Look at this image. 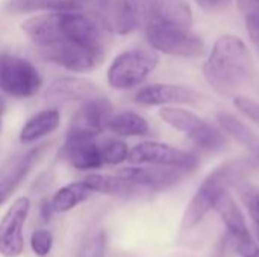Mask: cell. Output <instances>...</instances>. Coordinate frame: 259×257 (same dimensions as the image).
<instances>
[{
	"label": "cell",
	"mask_w": 259,
	"mask_h": 257,
	"mask_svg": "<svg viewBox=\"0 0 259 257\" xmlns=\"http://www.w3.org/2000/svg\"><path fill=\"white\" fill-rule=\"evenodd\" d=\"M42 86V77L27 59L0 55V89L15 98L33 97Z\"/></svg>",
	"instance_id": "6"
},
{
	"label": "cell",
	"mask_w": 259,
	"mask_h": 257,
	"mask_svg": "<svg viewBox=\"0 0 259 257\" xmlns=\"http://www.w3.org/2000/svg\"><path fill=\"white\" fill-rule=\"evenodd\" d=\"M30 212L27 197L17 198L0 220V254L3 257H20L24 250L23 229Z\"/></svg>",
	"instance_id": "9"
},
{
	"label": "cell",
	"mask_w": 259,
	"mask_h": 257,
	"mask_svg": "<svg viewBox=\"0 0 259 257\" xmlns=\"http://www.w3.org/2000/svg\"><path fill=\"white\" fill-rule=\"evenodd\" d=\"M6 9L12 14L27 12H62L83 9L77 0H8Z\"/></svg>",
	"instance_id": "21"
},
{
	"label": "cell",
	"mask_w": 259,
	"mask_h": 257,
	"mask_svg": "<svg viewBox=\"0 0 259 257\" xmlns=\"http://www.w3.org/2000/svg\"><path fill=\"white\" fill-rule=\"evenodd\" d=\"M237 5L244 17H259V0H237Z\"/></svg>",
	"instance_id": "33"
},
{
	"label": "cell",
	"mask_w": 259,
	"mask_h": 257,
	"mask_svg": "<svg viewBox=\"0 0 259 257\" xmlns=\"http://www.w3.org/2000/svg\"><path fill=\"white\" fill-rule=\"evenodd\" d=\"M106 129L118 136H144L149 133V123L140 114L126 111L112 115Z\"/></svg>",
	"instance_id": "22"
},
{
	"label": "cell",
	"mask_w": 259,
	"mask_h": 257,
	"mask_svg": "<svg viewBox=\"0 0 259 257\" xmlns=\"http://www.w3.org/2000/svg\"><path fill=\"white\" fill-rule=\"evenodd\" d=\"M253 74V62L244 41L235 35H223L215 42L203 65V76L222 95L241 89Z\"/></svg>",
	"instance_id": "1"
},
{
	"label": "cell",
	"mask_w": 259,
	"mask_h": 257,
	"mask_svg": "<svg viewBox=\"0 0 259 257\" xmlns=\"http://www.w3.org/2000/svg\"><path fill=\"white\" fill-rule=\"evenodd\" d=\"M153 18H159V20H164L168 23L182 24L187 27H191V24H193L191 8L188 6V3L185 0H162V5Z\"/></svg>",
	"instance_id": "23"
},
{
	"label": "cell",
	"mask_w": 259,
	"mask_h": 257,
	"mask_svg": "<svg viewBox=\"0 0 259 257\" xmlns=\"http://www.w3.org/2000/svg\"><path fill=\"white\" fill-rule=\"evenodd\" d=\"M2 112H3V100H0V127H2Z\"/></svg>",
	"instance_id": "36"
},
{
	"label": "cell",
	"mask_w": 259,
	"mask_h": 257,
	"mask_svg": "<svg viewBox=\"0 0 259 257\" xmlns=\"http://www.w3.org/2000/svg\"><path fill=\"white\" fill-rule=\"evenodd\" d=\"M202 100L200 92L184 85L153 83L141 88L135 94V101L141 106L161 105H196Z\"/></svg>",
	"instance_id": "12"
},
{
	"label": "cell",
	"mask_w": 259,
	"mask_h": 257,
	"mask_svg": "<svg viewBox=\"0 0 259 257\" xmlns=\"http://www.w3.org/2000/svg\"><path fill=\"white\" fill-rule=\"evenodd\" d=\"M159 64L155 50L134 48L120 53L108 70V83L114 89L126 91L141 85Z\"/></svg>",
	"instance_id": "4"
},
{
	"label": "cell",
	"mask_w": 259,
	"mask_h": 257,
	"mask_svg": "<svg viewBox=\"0 0 259 257\" xmlns=\"http://www.w3.org/2000/svg\"><path fill=\"white\" fill-rule=\"evenodd\" d=\"M222 221L225 223L228 233L231 236V239H240V238H246L250 235L244 215L241 214L240 208L237 206L235 200L232 198V195L229 194V191H223L214 201V208Z\"/></svg>",
	"instance_id": "16"
},
{
	"label": "cell",
	"mask_w": 259,
	"mask_h": 257,
	"mask_svg": "<svg viewBox=\"0 0 259 257\" xmlns=\"http://www.w3.org/2000/svg\"><path fill=\"white\" fill-rule=\"evenodd\" d=\"M38 53L42 59L73 73L91 71L97 68L105 58V52L83 47L65 38H58L44 47H38Z\"/></svg>",
	"instance_id": "7"
},
{
	"label": "cell",
	"mask_w": 259,
	"mask_h": 257,
	"mask_svg": "<svg viewBox=\"0 0 259 257\" xmlns=\"http://www.w3.org/2000/svg\"><path fill=\"white\" fill-rule=\"evenodd\" d=\"M91 194L93 191L87 186L83 180L73 182L58 189L50 198V204L55 214H65L87 201L91 197Z\"/></svg>",
	"instance_id": "20"
},
{
	"label": "cell",
	"mask_w": 259,
	"mask_h": 257,
	"mask_svg": "<svg viewBox=\"0 0 259 257\" xmlns=\"http://www.w3.org/2000/svg\"><path fill=\"white\" fill-rule=\"evenodd\" d=\"M87 186L93 192H100L114 197H132L143 194L144 188L138 186L134 182H129L120 176H106V174H90L83 179Z\"/></svg>",
	"instance_id": "18"
},
{
	"label": "cell",
	"mask_w": 259,
	"mask_h": 257,
	"mask_svg": "<svg viewBox=\"0 0 259 257\" xmlns=\"http://www.w3.org/2000/svg\"><path fill=\"white\" fill-rule=\"evenodd\" d=\"M159 117L173 129L185 133L196 147L206 153L220 151L226 145V139L222 132L187 109L167 106L159 111Z\"/></svg>",
	"instance_id": "5"
},
{
	"label": "cell",
	"mask_w": 259,
	"mask_h": 257,
	"mask_svg": "<svg viewBox=\"0 0 259 257\" xmlns=\"http://www.w3.org/2000/svg\"><path fill=\"white\" fill-rule=\"evenodd\" d=\"M246 27H247V33L250 36V41L253 42L255 48L259 53V17H246Z\"/></svg>",
	"instance_id": "31"
},
{
	"label": "cell",
	"mask_w": 259,
	"mask_h": 257,
	"mask_svg": "<svg viewBox=\"0 0 259 257\" xmlns=\"http://www.w3.org/2000/svg\"><path fill=\"white\" fill-rule=\"evenodd\" d=\"M256 168L258 162L249 158L232 159L214 168L197 188L190 204L187 206L182 217V229L191 230L199 226L206 214L214 208L215 198L223 191H228L229 186H237L238 183L244 182V179L255 173Z\"/></svg>",
	"instance_id": "2"
},
{
	"label": "cell",
	"mask_w": 259,
	"mask_h": 257,
	"mask_svg": "<svg viewBox=\"0 0 259 257\" xmlns=\"http://www.w3.org/2000/svg\"><path fill=\"white\" fill-rule=\"evenodd\" d=\"M61 124V114L58 109H44L33 117H30L24 126L20 130V142L23 144H32L38 139L52 135L55 130H58Z\"/></svg>",
	"instance_id": "17"
},
{
	"label": "cell",
	"mask_w": 259,
	"mask_h": 257,
	"mask_svg": "<svg viewBox=\"0 0 259 257\" xmlns=\"http://www.w3.org/2000/svg\"><path fill=\"white\" fill-rule=\"evenodd\" d=\"M146 36L152 48L165 55L199 58L205 53L203 39L182 24L153 18L146 24Z\"/></svg>",
	"instance_id": "3"
},
{
	"label": "cell",
	"mask_w": 259,
	"mask_h": 257,
	"mask_svg": "<svg viewBox=\"0 0 259 257\" xmlns=\"http://www.w3.org/2000/svg\"><path fill=\"white\" fill-rule=\"evenodd\" d=\"M235 108L244 114L249 120H252L253 123H256L259 126V103L255 101L253 98L244 97V95H237L234 100Z\"/></svg>",
	"instance_id": "29"
},
{
	"label": "cell",
	"mask_w": 259,
	"mask_h": 257,
	"mask_svg": "<svg viewBox=\"0 0 259 257\" xmlns=\"http://www.w3.org/2000/svg\"><path fill=\"white\" fill-rule=\"evenodd\" d=\"M235 251L241 257H259V245L252 238V235L240 239H232Z\"/></svg>",
	"instance_id": "30"
},
{
	"label": "cell",
	"mask_w": 259,
	"mask_h": 257,
	"mask_svg": "<svg viewBox=\"0 0 259 257\" xmlns=\"http://www.w3.org/2000/svg\"><path fill=\"white\" fill-rule=\"evenodd\" d=\"M77 2H80L82 6H83L85 9H88L91 15H94V14L100 12V11L108 5L109 0H77Z\"/></svg>",
	"instance_id": "34"
},
{
	"label": "cell",
	"mask_w": 259,
	"mask_h": 257,
	"mask_svg": "<svg viewBox=\"0 0 259 257\" xmlns=\"http://www.w3.org/2000/svg\"><path fill=\"white\" fill-rule=\"evenodd\" d=\"M217 123L228 135H231L246 150H249V153L259 164V136L253 130H250L241 120L228 112H219Z\"/></svg>",
	"instance_id": "19"
},
{
	"label": "cell",
	"mask_w": 259,
	"mask_h": 257,
	"mask_svg": "<svg viewBox=\"0 0 259 257\" xmlns=\"http://www.w3.org/2000/svg\"><path fill=\"white\" fill-rule=\"evenodd\" d=\"M53 214L55 212H53V208L50 204V200H46L44 203H41V206H39V215H41V218L44 221H50V218H52Z\"/></svg>",
	"instance_id": "35"
},
{
	"label": "cell",
	"mask_w": 259,
	"mask_h": 257,
	"mask_svg": "<svg viewBox=\"0 0 259 257\" xmlns=\"http://www.w3.org/2000/svg\"><path fill=\"white\" fill-rule=\"evenodd\" d=\"M256 233H258V239H259V227H256Z\"/></svg>",
	"instance_id": "37"
},
{
	"label": "cell",
	"mask_w": 259,
	"mask_h": 257,
	"mask_svg": "<svg viewBox=\"0 0 259 257\" xmlns=\"http://www.w3.org/2000/svg\"><path fill=\"white\" fill-rule=\"evenodd\" d=\"M237 188H238V192L241 195L243 203L247 208L250 218L253 220L256 227H259V188L253 186V185H249L246 182L238 183Z\"/></svg>",
	"instance_id": "27"
},
{
	"label": "cell",
	"mask_w": 259,
	"mask_h": 257,
	"mask_svg": "<svg viewBox=\"0 0 259 257\" xmlns=\"http://www.w3.org/2000/svg\"><path fill=\"white\" fill-rule=\"evenodd\" d=\"M46 145L33 147L27 153L12 159L0 173V204H3L21 185L26 179L29 171L33 168L36 161L39 159L41 153L44 151Z\"/></svg>",
	"instance_id": "15"
},
{
	"label": "cell",
	"mask_w": 259,
	"mask_h": 257,
	"mask_svg": "<svg viewBox=\"0 0 259 257\" xmlns=\"http://www.w3.org/2000/svg\"><path fill=\"white\" fill-rule=\"evenodd\" d=\"M190 171L168 167H127L121 168L117 176L137 183L147 191H162L178 185Z\"/></svg>",
	"instance_id": "11"
},
{
	"label": "cell",
	"mask_w": 259,
	"mask_h": 257,
	"mask_svg": "<svg viewBox=\"0 0 259 257\" xmlns=\"http://www.w3.org/2000/svg\"><path fill=\"white\" fill-rule=\"evenodd\" d=\"M100 153H102L103 164L118 165L127 159L129 148H127V144L120 139H109V141H105L103 145H100Z\"/></svg>",
	"instance_id": "26"
},
{
	"label": "cell",
	"mask_w": 259,
	"mask_h": 257,
	"mask_svg": "<svg viewBox=\"0 0 259 257\" xmlns=\"http://www.w3.org/2000/svg\"><path fill=\"white\" fill-rule=\"evenodd\" d=\"M105 95L103 91L88 79L83 77H59L50 83L46 91V100L49 101H87L96 97Z\"/></svg>",
	"instance_id": "14"
},
{
	"label": "cell",
	"mask_w": 259,
	"mask_h": 257,
	"mask_svg": "<svg viewBox=\"0 0 259 257\" xmlns=\"http://www.w3.org/2000/svg\"><path fill=\"white\" fill-rule=\"evenodd\" d=\"M53 247V235L49 229H36L30 236V248L38 257H47Z\"/></svg>",
	"instance_id": "28"
},
{
	"label": "cell",
	"mask_w": 259,
	"mask_h": 257,
	"mask_svg": "<svg viewBox=\"0 0 259 257\" xmlns=\"http://www.w3.org/2000/svg\"><path fill=\"white\" fill-rule=\"evenodd\" d=\"M61 155L73 168L80 171L97 170L103 165L100 145L96 142V138L67 136Z\"/></svg>",
	"instance_id": "13"
},
{
	"label": "cell",
	"mask_w": 259,
	"mask_h": 257,
	"mask_svg": "<svg viewBox=\"0 0 259 257\" xmlns=\"http://www.w3.org/2000/svg\"><path fill=\"white\" fill-rule=\"evenodd\" d=\"M127 161L135 165L168 167L185 170L190 173L199 165V159L196 155L156 141H146L137 144L132 150H129Z\"/></svg>",
	"instance_id": "8"
},
{
	"label": "cell",
	"mask_w": 259,
	"mask_h": 257,
	"mask_svg": "<svg viewBox=\"0 0 259 257\" xmlns=\"http://www.w3.org/2000/svg\"><path fill=\"white\" fill-rule=\"evenodd\" d=\"M134 18L140 24H147L159 11L162 0H123Z\"/></svg>",
	"instance_id": "24"
},
{
	"label": "cell",
	"mask_w": 259,
	"mask_h": 257,
	"mask_svg": "<svg viewBox=\"0 0 259 257\" xmlns=\"http://www.w3.org/2000/svg\"><path fill=\"white\" fill-rule=\"evenodd\" d=\"M106 244H108L106 233L103 230H96L83 239L77 257H105Z\"/></svg>",
	"instance_id": "25"
},
{
	"label": "cell",
	"mask_w": 259,
	"mask_h": 257,
	"mask_svg": "<svg viewBox=\"0 0 259 257\" xmlns=\"http://www.w3.org/2000/svg\"><path fill=\"white\" fill-rule=\"evenodd\" d=\"M232 0H196V3L208 12H219L229 6Z\"/></svg>",
	"instance_id": "32"
},
{
	"label": "cell",
	"mask_w": 259,
	"mask_h": 257,
	"mask_svg": "<svg viewBox=\"0 0 259 257\" xmlns=\"http://www.w3.org/2000/svg\"><path fill=\"white\" fill-rule=\"evenodd\" d=\"M112 111V105L105 95L83 101L70 121L67 136L97 138L108 127V121L114 115Z\"/></svg>",
	"instance_id": "10"
}]
</instances>
